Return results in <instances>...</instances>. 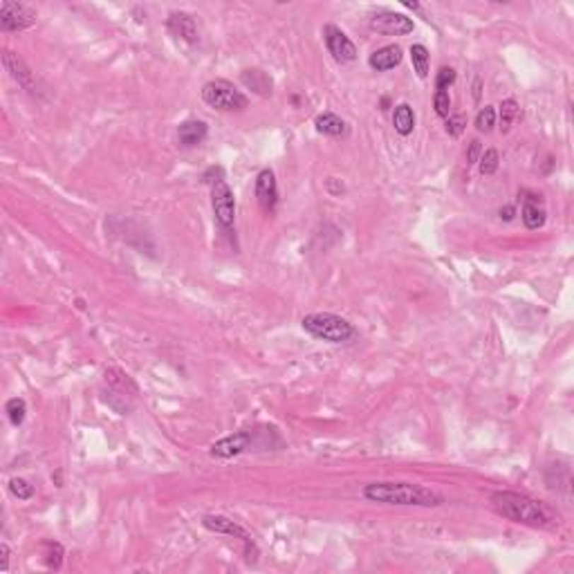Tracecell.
Segmentation results:
<instances>
[{
	"label": "cell",
	"mask_w": 574,
	"mask_h": 574,
	"mask_svg": "<svg viewBox=\"0 0 574 574\" xmlns=\"http://www.w3.org/2000/svg\"><path fill=\"white\" fill-rule=\"evenodd\" d=\"M480 164V173L482 175H493L496 171H498V164H500V155L496 148H489L482 153V158L478 160Z\"/></svg>",
	"instance_id": "cell-24"
},
{
	"label": "cell",
	"mask_w": 574,
	"mask_h": 574,
	"mask_svg": "<svg viewBox=\"0 0 574 574\" xmlns=\"http://www.w3.org/2000/svg\"><path fill=\"white\" fill-rule=\"evenodd\" d=\"M209 187H211V206L218 225L229 231L233 227V220H236V198H233V191L225 182V175L209 182Z\"/></svg>",
	"instance_id": "cell-5"
},
{
	"label": "cell",
	"mask_w": 574,
	"mask_h": 574,
	"mask_svg": "<svg viewBox=\"0 0 574 574\" xmlns=\"http://www.w3.org/2000/svg\"><path fill=\"white\" fill-rule=\"evenodd\" d=\"M36 23V9H32L30 5L23 3H11V0H5L0 5V30L3 32H20L28 30Z\"/></svg>",
	"instance_id": "cell-6"
},
{
	"label": "cell",
	"mask_w": 574,
	"mask_h": 574,
	"mask_svg": "<svg viewBox=\"0 0 574 574\" xmlns=\"http://www.w3.org/2000/svg\"><path fill=\"white\" fill-rule=\"evenodd\" d=\"M202 99L206 106L223 110V112H238L247 108V97L227 79H213L204 83Z\"/></svg>",
	"instance_id": "cell-4"
},
{
	"label": "cell",
	"mask_w": 574,
	"mask_h": 574,
	"mask_svg": "<svg viewBox=\"0 0 574 574\" xmlns=\"http://www.w3.org/2000/svg\"><path fill=\"white\" fill-rule=\"evenodd\" d=\"M368 25L377 34H388V36H404L415 30V25L409 16L397 14V11H390V9H377L375 14H370Z\"/></svg>",
	"instance_id": "cell-7"
},
{
	"label": "cell",
	"mask_w": 574,
	"mask_h": 574,
	"mask_svg": "<svg viewBox=\"0 0 574 574\" xmlns=\"http://www.w3.org/2000/svg\"><path fill=\"white\" fill-rule=\"evenodd\" d=\"M166 28L173 36L182 38V41H187V43H198V38H200L198 23H195V18L191 14H187V11H171V14H168V20H166Z\"/></svg>",
	"instance_id": "cell-13"
},
{
	"label": "cell",
	"mask_w": 574,
	"mask_h": 574,
	"mask_svg": "<svg viewBox=\"0 0 574 574\" xmlns=\"http://www.w3.org/2000/svg\"><path fill=\"white\" fill-rule=\"evenodd\" d=\"M402 59H404V52L399 45H386V47H380L377 52H373L368 59V65L375 72H388V70H395L402 63Z\"/></svg>",
	"instance_id": "cell-14"
},
{
	"label": "cell",
	"mask_w": 574,
	"mask_h": 574,
	"mask_svg": "<svg viewBox=\"0 0 574 574\" xmlns=\"http://www.w3.org/2000/svg\"><path fill=\"white\" fill-rule=\"evenodd\" d=\"M433 106H435V112L440 117H445V119L451 115V95L447 93V90H438L433 97Z\"/></svg>",
	"instance_id": "cell-28"
},
{
	"label": "cell",
	"mask_w": 574,
	"mask_h": 574,
	"mask_svg": "<svg viewBox=\"0 0 574 574\" xmlns=\"http://www.w3.org/2000/svg\"><path fill=\"white\" fill-rule=\"evenodd\" d=\"M258 435H260V430H238V433L213 442L211 455H213V458H233V455L245 453V451H250L252 447H256V438Z\"/></svg>",
	"instance_id": "cell-8"
},
{
	"label": "cell",
	"mask_w": 574,
	"mask_h": 574,
	"mask_svg": "<svg viewBox=\"0 0 574 574\" xmlns=\"http://www.w3.org/2000/svg\"><path fill=\"white\" fill-rule=\"evenodd\" d=\"M467 130V115L458 112V115H449L447 117V133L451 137H460Z\"/></svg>",
	"instance_id": "cell-27"
},
{
	"label": "cell",
	"mask_w": 574,
	"mask_h": 574,
	"mask_svg": "<svg viewBox=\"0 0 574 574\" xmlns=\"http://www.w3.org/2000/svg\"><path fill=\"white\" fill-rule=\"evenodd\" d=\"M5 413L9 417L11 426H20L25 422V415H28V404L20 397H11L7 404H5Z\"/></svg>",
	"instance_id": "cell-23"
},
{
	"label": "cell",
	"mask_w": 574,
	"mask_h": 574,
	"mask_svg": "<svg viewBox=\"0 0 574 574\" xmlns=\"http://www.w3.org/2000/svg\"><path fill=\"white\" fill-rule=\"evenodd\" d=\"M256 198L258 204L263 206V211L274 213V209L279 204V187H276V175L271 168H263L256 175Z\"/></svg>",
	"instance_id": "cell-11"
},
{
	"label": "cell",
	"mask_w": 574,
	"mask_h": 574,
	"mask_svg": "<svg viewBox=\"0 0 574 574\" xmlns=\"http://www.w3.org/2000/svg\"><path fill=\"white\" fill-rule=\"evenodd\" d=\"M323 38L325 45H328L330 54L336 63H352L357 59V47L355 43L346 36L344 30H339L336 25H325L323 28Z\"/></svg>",
	"instance_id": "cell-9"
},
{
	"label": "cell",
	"mask_w": 574,
	"mask_h": 574,
	"mask_svg": "<svg viewBox=\"0 0 574 574\" xmlns=\"http://www.w3.org/2000/svg\"><path fill=\"white\" fill-rule=\"evenodd\" d=\"M474 90H476V93H474V99L478 101V99H480V81H476V83H474Z\"/></svg>",
	"instance_id": "cell-33"
},
{
	"label": "cell",
	"mask_w": 574,
	"mask_h": 574,
	"mask_svg": "<svg viewBox=\"0 0 574 574\" xmlns=\"http://www.w3.org/2000/svg\"><path fill=\"white\" fill-rule=\"evenodd\" d=\"M0 561H3V563H0V570L7 572L9 570V547H7V543L0 545Z\"/></svg>",
	"instance_id": "cell-31"
},
{
	"label": "cell",
	"mask_w": 574,
	"mask_h": 574,
	"mask_svg": "<svg viewBox=\"0 0 574 574\" xmlns=\"http://www.w3.org/2000/svg\"><path fill=\"white\" fill-rule=\"evenodd\" d=\"M478 160H480V141L472 139V144H469V151H467V162L469 164H478Z\"/></svg>",
	"instance_id": "cell-30"
},
{
	"label": "cell",
	"mask_w": 574,
	"mask_h": 574,
	"mask_svg": "<svg viewBox=\"0 0 574 574\" xmlns=\"http://www.w3.org/2000/svg\"><path fill=\"white\" fill-rule=\"evenodd\" d=\"M206 135H209V126L202 119H187L177 126V139L182 146H187V148L202 144L206 139Z\"/></svg>",
	"instance_id": "cell-15"
},
{
	"label": "cell",
	"mask_w": 574,
	"mask_h": 574,
	"mask_svg": "<svg viewBox=\"0 0 574 574\" xmlns=\"http://www.w3.org/2000/svg\"><path fill=\"white\" fill-rule=\"evenodd\" d=\"M9 491L14 493L18 500H30L34 496V487L25 478H11L9 480Z\"/></svg>",
	"instance_id": "cell-25"
},
{
	"label": "cell",
	"mask_w": 574,
	"mask_h": 574,
	"mask_svg": "<svg viewBox=\"0 0 574 574\" xmlns=\"http://www.w3.org/2000/svg\"><path fill=\"white\" fill-rule=\"evenodd\" d=\"M393 126L402 137H409L415 128V112L409 103H399L393 110Z\"/></svg>",
	"instance_id": "cell-18"
},
{
	"label": "cell",
	"mask_w": 574,
	"mask_h": 574,
	"mask_svg": "<svg viewBox=\"0 0 574 574\" xmlns=\"http://www.w3.org/2000/svg\"><path fill=\"white\" fill-rule=\"evenodd\" d=\"M514 211H516L514 206H505V209H500V218H505V220H512V218H514Z\"/></svg>",
	"instance_id": "cell-32"
},
{
	"label": "cell",
	"mask_w": 574,
	"mask_h": 574,
	"mask_svg": "<svg viewBox=\"0 0 574 574\" xmlns=\"http://www.w3.org/2000/svg\"><path fill=\"white\" fill-rule=\"evenodd\" d=\"M3 63H5V70L9 72L11 79H14L20 88L28 90V93L36 95L34 72L28 68V63H25L18 54H14V52H11V49H5V52H3Z\"/></svg>",
	"instance_id": "cell-12"
},
{
	"label": "cell",
	"mask_w": 574,
	"mask_h": 574,
	"mask_svg": "<svg viewBox=\"0 0 574 574\" xmlns=\"http://www.w3.org/2000/svg\"><path fill=\"white\" fill-rule=\"evenodd\" d=\"M303 330L310 332L315 339L328 344H346L355 336V328L352 323L346 321L344 317L330 315V312H317V315H308L303 321Z\"/></svg>",
	"instance_id": "cell-3"
},
{
	"label": "cell",
	"mask_w": 574,
	"mask_h": 574,
	"mask_svg": "<svg viewBox=\"0 0 574 574\" xmlns=\"http://www.w3.org/2000/svg\"><path fill=\"white\" fill-rule=\"evenodd\" d=\"M518 115H520V106H518V101L516 99H505L500 103V130L503 133H507V130H512V126L516 124L518 119Z\"/></svg>",
	"instance_id": "cell-21"
},
{
	"label": "cell",
	"mask_w": 574,
	"mask_h": 574,
	"mask_svg": "<svg viewBox=\"0 0 574 574\" xmlns=\"http://www.w3.org/2000/svg\"><path fill=\"white\" fill-rule=\"evenodd\" d=\"M523 223L527 229H541L545 225V218H547V211H545V206L541 202V198H537V195H529V198H525V204H523Z\"/></svg>",
	"instance_id": "cell-16"
},
{
	"label": "cell",
	"mask_w": 574,
	"mask_h": 574,
	"mask_svg": "<svg viewBox=\"0 0 574 574\" xmlns=\"http://www.w3.org/2000/svg\"><path fill=\"white\" fill-rule=\"evenodd\" d=\"M202 525L209 529V532H216V534H227V537H236V539H240L242 543H245V550H247V554H258V550H256V543H254V539L250 537V534H247V529L245 527H240L238 523H233L231 518H227V516H220V514H209V516H204L202 518Z\"/></svg>",
	"instance_id": "cell-10"
},
{
	"label": "cell",
	"mask_w": 574,
	"mask_h": 574,
	"mask_svg": "<svg viewBox=\"0 0 574 574\" xmlns=\"http://www.w3.org/2000/svg\"><path fill=\"white\" fill-rule=\"evenodd\" d=\"M455 83V70L453 68H440L438 76H435V88L438 90H447Z\"/></svg>",
	"instance_id": "cell-29"
},
{
	"label": "cell",
	"mask_w": 574,
	"mask_h": 574,
	"mask_svg": "<svg viewBox=\"0 0 574 574\" xmlns=\"http://www.w3.org/2000/svg\"><path fill=\"white\" fill-rule=\"evenodd\" d=\"M43 558H45L47 570H59L63 566V545L54 543V541H45L43 543Z\"/></svg>",
	"instance_id": "cell-22"
},
{
	"label": "cell",
	"mask_w": 574,
	"mask_h": 574,
	"mask_svg": "<svg viewBox=\"0 0 574 574\" xmlns=\"http://www.w3.org/2000/svg\"><path fill=\"white\" fill-rule=\"evenodd\" d=\"M363 498L382 505H404V507H440L445 505V496L435 489L413 482H370L363 487Z\"/></svg>",
	"instance_id": "cell-1"
},
{
	"label": "cell",
	"mask_w": 574,
	"mask_h": 574,
	"mask_svg": "<svg viewBox=\"0 0 574 574\" xmlns=\"http://www.w3.org/2000/svg\"><path fill=\"white\" fill-rule=\"evenodd\" d=\"M491 505L503 518L514 520V523H520V525L545 529V527H552L556 523V516L552 514L550 507L529 498V496H525V493L496 491L491 496Z\"/></svg>",
	"instance_id": "cell-2"
},
{
	"label": "cell",
	"mask_w": 574,
	"mask_h": 574,
	"mask_svg": "<svg viewBox=\"0 0 574 574\" xmlns=\"http://www.w3.org/2000/svg\"><path fill=\"white\" fill-rule=\"evenodd\" d=\"M496 126V110L491 106H485L478 117H476V128H478V133H489V130Z\"/></svg>",
	"instance_id": "cell-26"
},
{
	"label": "cell",
	"mask_w": 574,
	"mask_h": 574,
	"mask_svg": "<svg viewBox=\"0 0 574 574\" xmlns=\"http://www.w3.org/2000/svg\"><path fill=\"white\" fill-rule=\"evenodd\" d=\"M242 83L247 88H252L254 93H258L260 97H267L271 95V81H269V76L265 72H260V70H245L242 72Z\"/></svg>",
	"instance_id": "cell-19"
},
{
	"label": "cell",
	"mask_w": 574,
	"mask_h": 574,
	"mask_svg": "<svg viewBox=\"0 0 574 574\" xmlns=\"http://www.w3.org/2000/svg\"><path fill=\"white\" fill-rule=\"evenodd\" d=\"M409 54H411V63H413V70L417 72V76H420V79H426V76H428V61H430L428 49L424 45H420V43H415L409 49Z\"/></svg>",
	"instance_id": "cell-20"
},
{
	"label": "cell",
	"mask_w": 574,
	"mask_h": 574,
	"mask_svg": "<svg viewBox=\"0 0 574 574\" xmlns=\"http://www.w3.org/2000/svg\"><path fill=\"white\" fill-rule=\"evenodd\" d=\"M317 130L323 135H330V137H346L348 135V124L341 119L339 115L334 112H323L317 117V122H315Z\"/></svg>",
	"instance_id": "cell-17"
}]
</instances>
